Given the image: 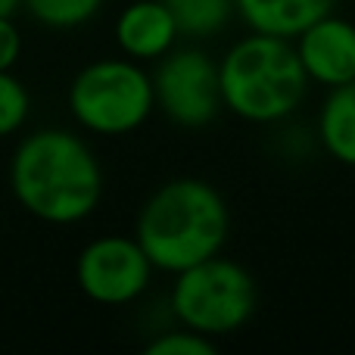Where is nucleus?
I'll use <instances>...</instances> for the list:
<instances>
[{"instance_id": "obj_15", "label": "nucleus", "mask_w": 355, "mask_h": 355, "mask_svg": "<svg viewBox=\"0 0 355 355\" xmlns=\"http://www.w3.org/2000/svg\"><path fill=\"white\" fill-rule=\"evenodd\" d=\"M150 355H215V340L200 331H190L181 324V331H162L147 343Z\"/></svg>"}, {"instance_id": "obj_14", "label": "nucleus", "mask_w": 355, "mask_h": 355, "mask_svg": "<svg viewBox=\"0 0 355 355\" xmlns=\"http://www.w3.org/2000/svg\"><path fill=\"white\" fill-rule=\"evenodd\" d=\"M31 112V97L12 72H0V141L16 135Z\"/></svg>"}, {"instance_id": "obj_7", "label": "nucleus", "mask_w": 355, "mask_h": 355, "mask_svg": "<svg viewBox=\"0 0 355 355\" xmlns=\"http://www.w3.org/2000/svg\"><path fill=\"white\" fill-rule=\"evenodd\" d=\"M153 262L137 243V237L106 234L78 252L75 281L91 302L100 306H128L153 281Z\"/></svg>"}, {"instance_id": "obj_13", "label": "nucleus", "mask_w": 355, "mask_h": 355, "mask_svg": "<svg viewBox=\"0 0 355 355\" xmlns=\"http://www.w3.org/2000/svg\"><path fill=\"white\" fill-rule=\"evenodd\" d=\"M37 25L53 31H72L87 25L100 12L103 0H22Z\"/></svg>"}, {"instance_id": "obj_2", "label": "nucleus", "mask_w": 355, "mask_h": 355, "mask_svg": "<svg viewBox=\"0 0 355 355\" xmlns=\"http://www.w3.org/2000/svg\"><path fill=\"white\" fill-rule=\"evenodd\" d=\"M135 231L153 268L178 275L225 250L231 212L209 181L172 178L150 193Z\"/></svg>"}, {"instance_id": "obj_8", "label": "nucleus", "mask_w": 355, "mask_h": 355, "mask_svg": "<svg viewBox=\"0 0 355 355\" xmlns=\"http://www.w3.org/2000/svg\"><path fill=\"white\" fill-rule=\"evenodd\" d=\"M293 44L309 81L327 91L355 81V22L349 19L327 12L300 31Z\"/></svg>"}, {"instance_id": "obj_3", "label": "nucleus", "mask_w": 355, "mask_h": 355, "mask_svg": "<svg viewBox=\"0 0 355 355\" xmlns=\"http://www.w3.org/2000/svg\"><path fill=\"white\" fill-rule=\"evenodd\" d=\"M221 100L237 119L275 125L293 116L309 91V75L290 37L250 31L218 62Z\"/></svg>"}, {"instance_id": "obj_1", "label": "nucleus", "mask_w": 355, "mask_h": 355, "mask_svg": "<svg viewBox=\"0 0 355 355\" xmlns=\"http://www.w3.org/2000/svg\"><path fill=\"white\" fill-rule=\"evenodd\" d=\"M10 187L37 221L78 225L103 200V168L78 135L41 128L19 141L10 159Z\"/></svg>"}, {"instance_id": "obj_10", "label": "nucleus", "mask_w": 355, "mask_h": 355, "mask_svg": "<svg viewBox=\"0 0 355 355\" xmlns=\"http://www.w3.org/2000/svg\"><path fill=\"white\" fill-rule=\"evenodd\" d=\"M237 16L252 31L293 41L315 19L334 12V0H234Z\"/></svg>"}, {"instance_id": "obj_4", "label": "nucleus", "mask_w": 355, "mask_h": 355, "mask_svg": "<svg viewBox=\"0 0 355 355\" xmlns=\"http://www.w3.org/2000/svg\"><path fill=\"white\" fill-rule=\"evenodd\" d=\"M153 106V78L128 56L91 62L69 85L72 119L100 137H125L137 131Z\"/></svg>"}, {"instance_id": "obj_12", "label": "nucleus", "mask_w": 355, "mask_h": 355, "mask_svg": "<svg viewBox=\"0 0 355 355\" xmlns=\"http://www.w3.org/2000/svg\"><path fill=\"white\" fill-rule=\"evenodd\" d=\"M184 37H215L237 12L234 0H162Z\"/></svg>"}, {"instance_id": "obj_6", "label": "nucleus", "mask_w": 355, "mask_h": 355, "mask_svg": "<svg viewBox=\"0 0 355 355\" xmlns=\"http://www.w3.org/2000/svg\"><path fill=\"white\" fill-rule=\"evenodd\" d=\"M150 78L156 110L178 128H206L225 106L218 62H212L202 50H168L156 60V72Z\"/></svg>"}, {"instance_id": "obj_9", "label": "nucleus", "mask_w": 355, "mask_h": 355, "mask_svg": "<svg viewBox=\"0 0 355 355\" xmlns=\"http://www.w3.org/2000/svg\"><path fill=\"white\" fill-rule=\"evenodd\" d=\"M178 22L162 0H135L116 19V44L128 60L153 62L175 50Z\"/></svg>"}, {"instance_id": "obj_16", "label": "nucleus", "mask_w": 355, "mask_h": 355, "mask_svg": "<svg viewBox=\"0 0 355 355\" xmlns=\"http://www.w3.org/2000/svg\"><path fill=\"white\" fill-rule=\"evenodd\" d=\"M22 56V31L12 16H0V72H12Z\"/></svg>"}, {"instance_id": "obj_17", "label": "nucleus", "mask_w": 355, "mask_h": 355, "mask_svg": "<svg viewBox=\"0 0 355 355\" xmlns=\"http://www.w3.org/2000/svg\"><path fill=\"white\" fill-rule=\"evenodd\" d=\"M22 0H0V16H16Z\"/></svg>"}, {"instance_id": "obj_5", "label": "nucleus", "mask_w": 355, "mask_h": 355, "mask_svg": "<svg viewBox=\"0 0 355 355\" xmlns=\"http://www.w3.org/2000/svg\"><path fill=\"white\" fill-rule=\"evenodd\" d=\"M259 290L243 265L218 256L178 271L172 287V315L178 324L218 340L237 334L256 315Z\"/></svg>"}, {"instance_id": "obj_11", "label": "nucleus", "mask_w": 355, "mask_h": 355, "mask_svg": "<svg viewBox=\"0 0 355 355\" xmlns=\"http://www.w3.org/2000/svg\"><path fill=\"white\" fill-rule=\"evenodd\" d=\"M318 141L331 159L355 168V81L327 91L318 112Z\"/></svg>"}]
</instances>
